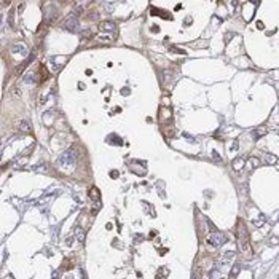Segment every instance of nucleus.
<instances>
[{
  "label": "nucleus",
  "mask_w": 279,
  "mask_h": 279,
  "mask_svg": "<svg viewBox=\"0 0 279 279\" xmlns=\"http://www.w3.org/2000/svg\"><path fill=\"white\" fill-rule=\"evenodd\" d=\"M265 161H266V163H268V164H274V163H276V161H278V158H276V156H274V155H266Z\"/></svg>",
  "instance_id": "18"
},
{
  "label": "nucleus",
  "mask_w": 279,
  "mask_h": 279,
  "mask_svg": "<svg viewBox=\"0 0 279 279\" xmlns=\"http://www.w3.org/2000/svg\"><path fill=\"white\" fill-rule=\"evenodd\" d=\"M249 166L252 168V169H254V168H258V166H260V160H258V158H255V156H252V158H249Z\"/></svg>",
  "instance_id": "15"
},
{
  "label": "nucleus",
  "mask_w": 279,
  "mask_h": 279,
  "mask_svg": "<svg viewBox=\"0 0 279 279\" xmlns=\"http://www.w3.org/2000/svg\"><path fill=\"white\" fill-rule=\"evenodd\" d=\"M270 244L271 246H278L279 244V238H271L270 239Z\"/></svg>",
  "instance_id": "23"
},
{
  "label": "nucleus",
  "mask_w": 279,
  "mask_h": 279,
  "mask_svg": "<svg viewBox=\"0 0 279 279\" xmlns=\"http://www.w3.org/2000/svg\"><path fill=\"white\" fill-rule=\"evenodd\" d=\"M233 258H234V252H225V254H222V257L219 258V262L225 265V263L231 262V260H233Z\"/></svg>",
  "instance_id": "8"
},
{
  "label": "nucleus",
  "mask_w": 279,
  "mask_h": 279,
  "mask_svg": "<svg viewBox=\"0 0 279 279\" xmlns=\"http://www.w3.org/2000/svg\"><path fill=\"white\" fill-rule=\"evenodd\" d=\"M239 270H241V266H239V265H234L233 266V270H231V276H238V273H239Z\"/></svg>",
  "instance_id": "20"
},
{
  "label": "nucleus",
  "mask_w": 279,
  "mask_h": 279,
  "mask_svg": "<svg viewBox=\"0 0 279 279\" xmlns=\"http://www.w3.org/2000/svg\"><path fill=\"white\" fill-rule=\"evenodd\" d=\"M35 171H38V172H48V168H46L45 164H42L40 168H35Z\"/></svg>",
  "instance_id": "21"
},
{
  "label": "nucleus",
  "mask_w": 279,
  "mask_h": 279,
  "mask_svg": "<svg viewBox=\"0 0 279 279\" xmlns=\"http://www.w3.org/2000/svg\"><path fill=\"white\" fill-rule=\"evenodd\" d=\"M171 50L174 51V53H180V54H183V53H185V51H182L180 48H175V46H171Z\"/></svg>",
  "instance_id": "25"
},
{
  "label": "nucleus",
  "mask_w": 279,
  "mask_h": 279,
  "mask_svg": "<svg viewBox=\"0 0 279 279\" xmlns=\"http://www.w3.org/2000/svg\"><path fill=\"white\" fill-rule=\"evenodd\" d=\"M225 239H227V236L222 233V231H214V233L211 234V238H209V242L212 246H222L223 242H225Z\"/></svg>",
  "instance_id": "4"
},
{
  "label": "nucleus",
  "mask_w": 279,
  "mask_h": 279,
  "mask_svg": "<svg viewBox=\"0 0 279 279\" xmlns=\"http://www.w3.org/2000/svg\"><path fill=\"white\" fill-rule=\"evenodd\" d=\"M150 13H152V14H156V16H161V18H166V19H171V14H166L168 11H164V10H158V8H155V6H152Z\"/></svg>",
  "instance_id": "9"
},
{
  "label": "nucleus",
  "mask_w": 279,
  "mask_h": 279,
  "mask_svg": "<svg viewBox=\"0 0 279 279\" xmlns=\"http://www.w3.org/2000/svg\"><path fill=\"white\" fill-rule=\"evenodd\" d=\"M168 274H169V271H168L166 268H160V270H158V274H156V276H158V278H166Z\"/></svg>",
  "instance_id": "19"
},
{
  "label": "nucleus",
  "mask_w": 279,
  "mask_h": 279,
  "mask_svg": "<svg viewBox=\"0 0 279 279\" xmlns=\"http://www.w3.org/2000/svg\"><path fill=\"white\" fill-rule=\"evenodd\" d=\"M24 83H27V85H34V83H37V78H35V73H32V72L26 73V75H24Z\"/></svg>",
  "instance_id": "12"
},
{
  "label": "nucleus",
  "mask_w": 279,
  "mask_h": 279,
  "mask_svg": "<svg viewBox=\"0 0 279 279\" xmlns=\"http://www.w3.org/2000/svg\"><path fill=\"white\" fill-rule=\"evenodd\" d=\"M62 27H64L65 30H69V32H72V34H73V32H78V29H80V27H78V19H77L75 14H70V16L64 21Z\"/></svg>",
  "instance_id": "3"
},
{
  "label": "nucleus",
  "mask_w": 279,
  "mask_h": 279,
  "mask_svg": "<svg viewBox=\"0 0 279 279\" xmlns=\"http://www.w3.org/2000/svg\"><path fill=\"white\" fill-rule=\"evenodd\" d=\"M266 132H268V129H266V128H257L255 131H252V136H254V139L257 140V139H260L262 136H265Z\"/></svg>",
  "instance_id": "10"
},
{
  "label": "nucleus",
  "mask_w": 279,
  "mask_h": 279,
  "mask_svg": "<svg viewBox=\"0 0 279 279\" xmlns=\"http://www.w3.org/2000/svg\"><path fill=\"white\" fill-rule=\"evenodd\" d=\"M18 128H19V131H22V132H30L32 131V126H30L29 120H21L19 124H18Z\"/></svg>",
  "instance_id": "7"
},
{
  "label": "nucleus",
  "mask_w": 279,
  "mask_h": 279,
  "mask_svg": "<svg viewBox=\"0 0 279 279\" xmlns=\"http://www.w3.org/2000/svg\"><path fill=\"white\" fill-rule=\"evenodd\" d=\"M59 2H61V3H67L69 0H59Z\"/></svg>",
  "instance_id": "29"
},
{
  "label": "nucleus",
  "mask_w": 279,
  "mask_h": 279,
  "mask_svg": "<svg viewBox=\"0 0 279 279\" xmlns=\"http://www.w3.org/2000/svg\"><path fill=\"white\" fill-rule=\"evenodd\" d=\"M75 236H77V239L80 242H85V231L78 227V228H75Z\"/></svg>",
  "instance_id": "13"
},
{
  "label": "nucleus",
  "mask_w": 279,
  "mask_h": 279,
  "mask_svg": "<svg viewBox=\"0 0 279 279\" xmlns=\"http://www.w3.org/2000/svg\"><path fill=\"white\" fill-rule=\"evenodd\" d=\"M212 156H214V160H217L219 163H220V161H222V158H220V155H219L217 152H212Z\"/></svg>",
  "instance_id": "24"
},
{
  "label": "nucleus",
  "mask_w": 279,
  "mask_h": 279,
  "mask_svg": "<svg viewBox=\"0 0 279 279\" xmlns=\"http://www.w3.org/2000/svg\"><path fill=\"white\" fill-rule=\"evenodd\" d=\"M109 142H110V144H113V142H115L116 145H123V142H121V139H120V137H116V136H110V137H109Z\"/></svg>",
  "instance_id": "17"
},
{
  "label": "nucleus",
  "mask_w": 279,
  "mask_h": 279,
  "mask_svg": "<svg viewBox=\"0 0 279 279\" xmlns=\"http://www.w3.org/2000/svg\"><path fill=\"white\" fill-rule=\"evenodd\" d=\"M250 2H252V3H255V5H257V3L260 2V0H250Z\"/></svg>",
  "instance_id": "28"
},
{
  "label": "nucleus",
  "mask_w": 279,
  "mask_h": 279,
  "mask_svg": "<svg viewBox=\"0 0 279 279\" xmlns=\"http://www.w3.org/2000/svg\"><path fill=\"white\" fill-rule=\"evenodd\" d=\"M11 97H14V99L21 97V88H19V86H14V88L11 89Z\"/></svg>",
  "instance_id": "16"
},
{
  "label": "nucleus",
  "mask_w": 279,
  "mask_h": 279,
  "mask_svg": "<svg viewBox=\"0 0 279 279\" xmlns=\"http://www.w3.org/2000/svg\"><path fill=\"white\" fill-rule=\"evenodd\" d=\"M238 246L247 258L252 257V249H250V244H249V234H247V230L242 223H238Z\"/></svg>",
  "instance_id": "1"
},
{
  "label": "nucleus",
  "mask_w": 279,
  "mask_h": 279,
  "mask_svg": "<svg viewBox=\"0 0 279 279\" xmlns=\"http://www.w3.org/2000/svg\"><path fill=\"white\" fill-rule=\"evenodd\" d=\"M75 161H77V152H75V148H69V150H65L59 158H58V166H59L61 169L70 171L73 166H75Z\"/></svg>",
  "instance_id": "2"
},
{
  "label": "nucleus",
  "mask_w": 279,
  "mask_h": 279,
  "mask_svg": "<svg viewBox=\"0 0 279 279\" xmlns=\"http://www.w3.org/2000/svg\"><path fill=\"white\" fill-rule=\"evenodd\" d=\"M231 164H233V169L234 171H241L242 169V168H244V160H242V158H236V160H233V163H231Z\"/></svg>",
  "instance_id": "11"
},
{
  "label": "nucleus",
  "mask_w": 279,
  "mask_h": 279,
  "mask_svg": "<svg viewBox=\"0 0 279 279\" xmlns=\"http://www.w3.org/2000/svg\"><path fill=\"white\" fill-rule=\"evenodd\" d=\"M220 276V274L217 273V271H212V273H211V278H219Z\"/></svg>",
  "instance_id": "27"
},
{
  "label": "nucleus",
  "mask_w": 279,
  "mask_h": 279,
  "mask_svg": "<svg viewBox=\"0 0 279 279\" xmlns=\"http://www.w3.org/2000/svg\"><path fill=\"white\" fill-rule=\"evenodd\" d=\"M263 220H265V215H260V219H258V220H255V225H257V227H260L262 225V223H263Z\"/></svg>",
  "instance_id": "22"
},
{
  "label": "nucleus",
  "mask_w": 279,
  "mask_h": 279,
  "mask_svg": "<svg viewBox=\"0 0 279 279\" xmlns=\"http://www.w3.org/2000/svg\"><path fill=\"white\" fill-rule=\"evenodd\" d=\"M110 177H118V171H110Z\"/></svg>",
  "instance_id": "26"
},
{
  "label": "nucleus",
  "mask_w": 279,
  "mask_h": 279,
  "mask_svg": "<svg viewBox=\"0 0 279 279\" xmlns=\"http://www.w3.org/2000/svg\"><path fill=\"white\" fill-rule=\"evenodd\" d=\"M89 196H91L93 199H96V201H97V199H101V193H99V190H97L96 187H93L91 190H89Z\"/></svg>",
  "instance_id": "14"
},
{
  "label": "nucleus",
  "mask_w": 279,
  "mask_h": 279,
  "mask_svg": "<svg viewBox=\"0 0 279 279\" xmlns=\"http://www.w3.org/2000/svg\"><path fill=\"white\" fill-rule=\"evenodd\" d=\"M11 53L13 54H19V56H26L27 54V46L22 45V43H19V45H13L11 46Z\"/></svg>",
  "instance_id": "6"
},
{
  "label": "nucleus",
  "mask_w": 279,
  "mask_h": 279,
  "mask_svg": "<svg viewBox=\"0 0 279 279\" xmlns=\"http://www.w3.org/2000/svg\"><path fill=\"white\" fill-rule=\"evenodd\" d=\"M99 29L102 30V32H109V34H113V32H115V30H116V26L113 24V22H110V21H104V22H101Z\"/></svg>",
  "instance_id": "5"
}]
</instances>
